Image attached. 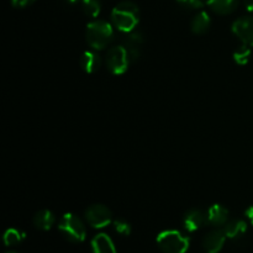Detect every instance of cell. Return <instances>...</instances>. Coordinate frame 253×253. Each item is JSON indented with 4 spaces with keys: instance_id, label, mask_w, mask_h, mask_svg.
I'll use <instances>...</instances> for the list:
<instances>
[{
    "instance_id": "cell-1",
    "label": "cell",
    "mask_w": 253,
    "mask_h": 253,
    "mask_svg": "<svg viewBox=\"0 0 253 253\" xmlns=\"http://www.w3.org/2000/svg\"><path fill=\"white\" fill-rule=\"evenodd\" d=\"M140 21V10L132 1H121L111 11V22L114 27L124 34L133 31Z\"/></svg>"
},
{
    "instance_id": "cell-2",
    "label": "cell",
    "mask_w": 253,
    "mask_h": 253,
    "mask_svg": "<svg viewBox=\"0 0 253 253\" xmlns=\"http://www.w3.org/2000/svg\"><path fill=\"white\" fill-rule=\"evenodd\" d=\"M86 42L94 49H104L114 39V29L110 22L105 20H95L89 22L85 31Z\"/></svg>"
},
{
    "instance_id": "cell-3",
    "label": "cell",
    "mask_w": 253,
    "mask_h": 253,
    "mask_svg": "<svg viewBox=\"0 0 253 253\" xmlns=\"http://www.w3.org/2000/svg\"><path fill=\"white\" fill-rule=\"evenodd\" d=\"M157 245L165 253H185L190 241L184 234L177 230H166L157 236Z\"/></svg>"
},
{
    "instance_id": "cell-4",
    "label": "cell",
    "mask_w": 253,
    "mask_h": 253,
    "mask_svg": "<svg viewBox=\"0 0 253 253\" xmlns=\"http://www.w3.org/2000/svg\"><path fill=\"white\" fill-rule=\"evenodd\" d=\"M58 230L71 242H83L86 237V230L83 221L73 214H66L61 219Z\"/></svg>"
},
{
    "instance_id": "cell-5",
    "label": "cell",
    "mask_w": 253,
    "mask_h": 253,
    "mask_svg": "<svg viewBox=\"0 0 253 253\" xmlns=\"http://www.w3.org/2000/svg\"><path fill=\"white\" fill-rule=\"evenodd\" d=\"M105 62L106 67L111 73L115 76H121L127 71L131 59L125 47L123 44H119V46H113L109 49L106 53Z\"/></svg>"
},
{
    "instance_id": "cell-6",
    "label": "cell",
    "mask_w": 253,
    "mask_h": 253,
    "mask_svg": "<svg viewBox=\"0 0 253 253\" xmlns=\"http://www.w3.org/2000/svg\"><path fill=\"white\" fill-rule=\"evenodd\" d=\"M85 220L94 229H103L111 222V211L103 204H93L85 210Z\"/></svg>"
},
{
    "instance_id": "cell-7",
    "label": "cell",
    "mask_w": 253,
    "mask_h": 253,
    "mask_svg": "<svg viewBox=\"0 0 253 253\" xmlns=\"http://www.w3.org/2000/svg\"><path fill=\"white\" fill-rule=\"evenodd\" d=\"M232 32L242 43L253 47V16H242L234 21Z\"/></svg>"
},
{
    "instance_id": "cell-8",
    "label": "cell",
    "mask_w": 253,
    "mask_h": 253,
    "mask_svg": "<svg viewBox=\"0 0 253 253\" xmlns=\"http://www.w3.org/2000/svg\"><path fill=\"white\" fill-rule=\"evenodd\" d=\"M143 43H145L143 35L138 31H131L128 34H125L121 44L127 51L131 61H137L142 52Z\"/></svg>"
},
{
    "instance_id": "cell-9",
    "label": "cell",
    "mask_w": 253,
    "mask_h": 253,
    "mask_svg": "<svg viewBox=\"0 0 253 253\" xmlns=\"http://www.w3.org/2000/svg\"><path fill=\"white\" fill-rule=\"evenodd\" d=\"M226 239L227 237L224 230H212L209 234L205 235L204 240H203V247L207 253H219L224 247Z\"/></svg>"
},
{
    "instance_id": "cell-10",
    "label": "cell",
    "mask_w": 253,
    "mask_h": 253,
    "mask_svg": "<svg viewBox=\"0 0 253 253\" xmlns=\"http://www.w3.org/2000/svg\"><path fill=\"white\" fill-rule=\"evenodd\" d=\"M207 222V215L199 209H190L185 212L183 217L184 229L189 232H194L199 230Z\"/></svg>"
},
{
    "instance_id": "cell-11",
    "label": "cell",
    "mask_w": 253,
    "mask_h": 253,
    "mask_svg": "<svg viewBox=\"0 0 253 253\" xmlns=\"http://www.w3.org/2000/svg\"><path fill=\"white\" fill-rule=\"evenodd\" d=\"M229 219V210L220 204H214L207 212V222L211 226H224Z\"/></svg>"
},
{
    "instance_id": "cell-12",
    "label": "cell",
    "mask_w": 253,
    "mask_h": 253,
    "mask_svg": "<svg viewBox=\"0 0 253 253\" xmlns=\"http://www.w3.org/2000/svg\"><path fill=\"white\" fill-rule=\"evenodd\" d=\"M240 0H208L207 4L211 11L219 15H229L236 10Z\"/></svg>"
},
{
    "instance_id": "cell-13",
    "label": "cell",
    "mask_w": 253,
    "mask_h": 253,
    "mask_svg": "<svg viewBox=\"0 0 253 253\" xmlns=\"http://www.w3.org/2000/svg\"><path fill=\"white\" fill-rule=\"evenodd\" d=\"M93 253H116L113 240L105 234H99L91 241Z\"/></svg>"
},
{
    "instance_id": "cell-14",
    "label": "cell",
    "mask_w": 253,
    "mask_h": 253,
    "mask_svg": "<svg viewBox=\"0 0 253 253\" xmlns=\"http://www.w3.org/2000/svg\"><path fill=\"white\" fill-rule=\"evenodd\" d=\"M222 230L227 239L239 240L247 232V224L244 220H231L224 225Z\"/></svg>"
},
{
    "instance_id": "cell-15",
    "label": "cell",
    "mask_w": 253,
    "mask_h": 253,
    "mask_svg": "<svg viewBox=\"0 0 253 253\" xmlns=\"http://www.w3.org/2000/svg\"><path fill=\"white\" fill-rule=\"evenodd\" d=\"M54 221H56V217H54L53 212L47 209H42L37 211L34 215V219H32L35 227L42 230V231H47V230L51 229L54 225Z\"/></svg>"
},
{
    "instance_id": "cell-16",
    "label": "cell",
    "mask_w": 253,
    "mask_h": 253,
    "mask_svg": "<svg viewBox=\"0 0 253 253\" xmlns=\"http://www.w3.org/2000/svg\"><path fill=\"white\" fill-rule=\"evenodd\" d=\"M81 64L85 73H95L101 67V58L96 52L85 51L81 58Z\"/></svg>"
},
{
    "instance_id": "cell-17",
    "label": "cell",
    "mask_w": 253,
    "mask_h": 253,
    "mask_svg": "<svg viewBox=\"0 0 253 253\" xmlns=\"http://www.w3.org/2000/svg\"><path fill=\"white\" fill-rule=\"evenodd\" d=\"M211 20L208 12L199 11L194 17H193L192 22H190V29L195 35H203L209 30Z\"/></svg>"
},
{
    "instance_id": "cell-18",
    "label": "cell",
    "mask_w": 253,
    "mask_h": 253,
    "mask_svg": "<svg viewBox=\"0 0 253 253\" xmlns=\"http://www.w3.org/2000/svg\"><path fill=\"white\" fill-rule=\"evenodd\" d=\"M251 47L247 46V44L242 43L241 46L237 47V49H235L234 52V59L237 64L240 66H245V64L249 63L250 57H251Z\"/></svg>"
},
{
    "instance_id": "cell-19",
    "label": "cell",
    "mask_w": 253,
    "mask_h": 253,
    "mask_svg": "<svg viewBox=\"0 0 253 253\" xmlns=\"http://www.w3.org/2000/svg\"><path fill=\"white\" fill-rule=\"evenodd\" d=\"M25 239V234L20 230L9 229L4 234V244L6 246H16Z\"/></svg>"
},
{
    "instance_id": "cell-20",
    "label": "cell",
    "mask_w": 253,
    "mask_h": 253,
    "mask_svg": "<svg viewBox=\"0 0 253 253\" xmlns=\"http://www.w3.org/2000/svg\"><path fill=\"white\" fill-rule=\"evenodd\" d=\"M82 9H83L84 14L88 15L90 17H96L100 14V2L99 0H84L82 2Z\"/></svg>"
},
{
    "instance_id": "cell-21",
    "label": "cell",
    "mask_w": 253,
    "mask_h": 253,
    "mask_svg": "<svg viewBox=\"0 0 253 253\" xmlns=\"http://www.w3.org/2000/svg\"><path fill=\"white\" fill-rule=\"evenodd\" d=\"M175 1L182 9L187 10V11L200 10L204 6V0H175Z\"/></svg>"
},
{
    "instance_id": "cell-22",
    "label": "cell",
    "mask_w": 253,
    "mask_h": 253,
    "mask_svg": "<svg viewBox=\"0 0 253 253\" xmlns=\"http://www.w3.org/2000/svg\"><path fill=\"white\" fill-rule=\"evenodd\" d=\"M114 229L118 232L119 235H123V236H128L131 234V225L127 221L123 219H118L113 222Z\"/></svg>"
},
{
    "instance_id": "cell-23",
    "label": "cell",
    "mask_w": 253,
    "mask_h": 253,
    "mask_svg": "<svg viewBox=\"0 0 253 253\" xmlns=\"http://www.w3.org/2000/svg\"><path fill=\"white\" fill-rule=\"evenodd\" d=\"M35 0H11V4L14 7L17 9H22V7H26L29 5H31Z\"/></svg>"
},
{
    "instance_id": "cell-24",
    "label": "cell",
    "mask_w": 253,
    "mask_h": 253,
    "mask_svg": "<svg viewBox=\"0 0 253 253\" xmlns=\"http://www.w3.org/2000/svg\"><path fill=\"white\" fill-rule=\"evenodd\" d=\"M246 216L249 217L250 222H251V224L253 225V205H252V207H250L249 209L246 210Z\"/></svg>"
},
{
    "instance_id": "cell-25",
    "label": "cell",
    "mask_w": 253,
    "mask_h": 253,
    "mask_svg": "<svg viewBox=\"0 0 253 253\" xmlns=\"http://www.w3.org/2000/svg\"><path fill=\"white\" fill-rule=\"evenodd\" d=\"M245 5H246V9L249 11L253 12V0H245Z\"/></svg>"
},
{
    "instance_id": "cell-26",
    "label": "cell",
    "mask_w": 253,
    "mask_h": 253,
    "mask_svg": "<svg viewBox=\"0 0 253 253\" xmlns=\"http://www.w3.org/2000/svg\"><path fill=\"white\" fill-rule=\"evenodd\" d=\"M67 1L69 2V4H82V2L84 1V0H67Z\"/></svg>"
},
{
    "instance_id": "cell-27",
    "label": "cell",
    "mask_w": 253,
    "mask_h": 253,
    "mask_svg": "<svg viewBox=\"0 0 253 253\" xmlns=\"http://www.w3.org/2000/svg\"><path fill=\"white\" fill-rule=\"evenodd\" d=\"M6 253H19V252H15V251H10V252H6Z\"/></svg>"
}]
</instances>
